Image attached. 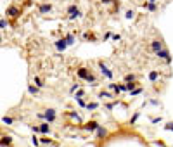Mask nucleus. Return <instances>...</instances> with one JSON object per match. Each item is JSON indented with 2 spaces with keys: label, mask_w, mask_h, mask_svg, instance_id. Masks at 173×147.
Segmentation results:
<instances>
[{
  "label": "nucleus",
  "mask_w": 173,
  "mask_h": 147,
  "mask_svg": "<svg viewBox=\"0 0 173 147\" xmlns=\"http://www.w3.org/2000/svg\"><path fill=\"white\" fill-rule=\"evenodd\" d=\"M2 121H4L5 125H12V123H14V118L12 116H4L2 118Z\"/></svg>",
  "instance_id": "nucleus-30"
},
{
  "label": "nucleus",
  "mask_w": 173,
  "mask_h": 147,
  "mask_svg": "<svg viewBox=\"0 0 173 147\" xmlns=\"http://www.w3.org/2000/svg\"><path fill=\"white\" fill-rule=\"evenodd\" d=\"M31 142H33V146H35V147H38V146H40V140H38L36 137H33V138H31Z\"/></svg>",
  "instance_id": "nucleus-38"
},
{
  "label": "nucleus",
  "mask_w": 173,
  "mask_h": 147,
  "mask_svg": "<svg viewBox=\"0 0 173 147\" xmlns=\"http://www.w3.org/2000/svg\"><path fill=\"white\" fill-rule=\"evenodd\" d=\"M33 83H35L38 88H43V87H45V83H43V80H42L40 76H35V78H33Z\"/></svg>",
  "instance_id": "nucleus-21"
},
{
  "label": "nucleus",
  "mask_w": 173,
  "mask_h": 147,
  "mask_svg": "<svg viewBox=\"0 0 173 147\" xmlns=\"http://www.w3.org/2000/svg\"><path fill=\"white\" fill-rule=\"evenodd\" d=\"M109 90L112 92V95H114V97H118V95L121 94V92H120V87H118L116 83H109Z\"/></svg>",
  "instance_id": "nucleus-19"
},
{
  "label": "nucleus",
  "mask_w": 173,
  "mask_h": 147,
  "mask_svg": "<svg viewBox=\"0 0 173 147\" xmlns=\"http://www.w3.org/2000/svg\"><path fill=\"white\" fill-rule=\"evenodd\" d=\"M164 128H166V130H173V123H166V127Z\"/></svg>",
  "instance_id": "nucleus-43"
},
{
  "label": "nucleus",
  "mask_w": 173,
  "mask_h": 147,
  "mask_svg": "<svg viewBox=\"0 0 173 147\" xmlns=\"http://www.w3.org/2000/svg\"><path fill=\"white\" fill-rule=\"evenodd\" d=\"M38 128H40V133H42V135H49V133H50V123H47V121L40 123V125H38Z\"/></svg>",
  "instance_id": "nucleus-11"
},
{
  "label": "nucleus",
  "mask_w": 173,
  "mask_h": 147,
  "mask_svg": "<svg viewBox=\"0 0 173 147\" xmlns=\"http://www.w3.org/2000/svg\"><path fill=\"white\" fill-rule=\"evenodd\" d=\"M83 38H85V40H95V35H93V33H85V35H83Z\"/></svg>",
  "instance_id": "nucleus-33"
},
{
  "label": "nucleus",
  "mask_w": 173,
  "mask_h": 147,
  "mask_svg": "<svg viewBox=\"0 0 173 147\" xmlns=\"http://www.w3.org/2000/svg\"><path fill=\"white\" fill-rule=\"evenodd\" d=\"M111 38L114 40V42H120V40H121V35H111Z\"/></svg>",
  "instance_id": "nucleus-39"
},
{
  "label": "nucleus",
  "mask_w": 173,
  "mask_h": 147,
  "mask_svg": "<svg viewBox=\"0 0 173 147\" xmlns=\"http://www.w3.org/2000/svg\"><path fill=\"white\" fill-rule=\"evenodd\" d=\"M149 47H151V50H153L154 54H156L158 50H161V49H163L164 45H163V42H161V40L154 38V40H151V43H149Z\"/></svg>",
  "instance_id": "nucleus-6"
},
{
  "label": "nucleus",
  "mask_w": 173,
  "mask_h": 147,
  "mask_svg": "<svg viewBox=\"0 0 173 147\" xmlns=\"http://www.w3.org/2000/svg\"><path fill=\"white\" fill-rule=\"evenodd\" d=\"M0 135H2V132H0Z\"/></svg>",
  "instance_id": "nucleus-48"
},
{
  "label": "nucleus",
  "mask_w": 173,
  "mask_h": 147,
  "mask_svg": "<svg viewBox=\"0 0 173 147\" xmlns=\"http://www.w3.org/2000/svg\"><path fill=\"white\" fill-rule=\"evenodd\" d=\"M156 57H158V59H163L166 64H170V62L173 61V57L170 56V50L164 49V47H163L161 50H158V52H156Z\"/></svg>",
  "instance_id": "nucleus-4"
},
{
  "label": "nucleus",
  "mask_w": 173,
  "mask_h": 147,
  "mask_svg": "<svg viewBox=\"0 0 173 147\" xmlns=\"http://www.w3.org/2000/svg\"><path fill=\"white\" fill-rule=\"evenodd\" d=\"M7 28H9V21L0 18V29H7Z\"/></svg>",
  "instance_id": "nucleus-29"
},
{
  "label": "nucleus",
  "mask_w": 173,
  "mask_h": 147,
  "mask_svg": "<svg viewBox=\"0 0 173 147\" xmlns=\"http://www.w3.org/2000/svg\"><path fill=\"white\" fill-rule=\"evenodd\" d=\"M137 83L139 81H125V85H126V92H130L133 88H137Z\"/></svg>",
  "instance_id": "nucleus-22"
},
{
  "label": "nucleus",
  "mask_w": 173,
  "mask_h": 147,
  "mask_svg": "<svg viewBox=\"0 0 173 147\" xmlns=\"http://www.w3.org/2000/svg\"><path fill=\"white\" fill-rule=\"evenodd\" d=\"M99 108V102H87V106H85V109L87 111H93V109Z\"/></svg>",
  "instance_id": "nucleus-23"
},
{
  "label": "nucleus",
  "mask_w": 173,
  "mask_h": 147,
  "mask_svg": "<svg viewBox=\"0 0 173 147\" xmlns=\"http://www.w3.org/2000/svg\"><path fill=\"white\" fill-rule=\"evenodd\" d=\"M82 16H83V12L78 9L76 12H73V14H68V19H69V21H74V19H80Z\"/></svg>",
  "instance_id": "nucleus-18"
},
{
  "label": "nucleus",
  "mask_w": 173,
  "mask_h": 147,
  "mask_svg": "<svg viewBox=\"0 0 173 147\" xmlns=\"http://www.w3.org/2000/svg\"><path fill=\"white\" fill-rule=\"evenodd\" d=\"M21 12H23V9H21L19 5H16V4H10L9 7L5 9V14H7V18H10V19H18L21 16Z\"/></svg>",
  "instance_id": "nucleus-1"
},
{
  "label": "nucleus",
  "mask_w": 173,
  "mask_h": 147,
  "mask_svg": "<svg viewBox=\"0 0 173 147\" xmlns=\"http://www.w3.org/2000/svg\"><path fill=\"white\" fill-rule=\"evenodd\" d=\"M68 116L71 118V119H74V121H78V123H82V118H80L78 113H68Z\"/></svg>",
  "instance_id": "nucleus-26"
},
{
  "label": "nucleus",
  "mask_w": 173,
  "mask_h": 147,
  "mask_svg": "<svg viewBox=\"0 0 173 147\" xmlns=\"http://www.w3.org/2000/svg\"><path fill=\"white\" fill-rule=\"evenodd\" d=\"M125 81H137V75H133V73H128V75L125 76Z\"/></svg>",
  "instance_id": "nucleus-27"
},
{
  "label": "nucleus",
  "mask_w": 173,
  "mask_h": 147,
  "mask_svg": "<svg viewBox=\"0 0 173 147\" xmlns=\"http://www.w3.org/2000/svg\"><path fill=\"white\" fill-rule=\"evenodd\" d=\"M158 78H159V71H151L149 73V81H158Z\"/></svg>",
  "instance_id": "nucleus-20"
},
{
  "label": "nucleus",
  "mask_w": 173,
  "mask_h": 147,
  "mask_svg": "<svg viewBox=\"0 0 173 147\" xmlns=\"http://www.w3.org/2000/svg\"><path fill=\"white\" fill-rule=\"evenodd\" d=\"M76 102H78V106H80V108H85V106H87V102H85V99H76Z\"/></svg>",
  "instance_id": "nucleus-34"
},
{
  "label": "nucleus",
  "mask_w": 173,
  "mask_h": 147,
  "mask_svg": "<svg viewBox=\"0 0 173 147\" xmlns=\"http://www.w3.org/2000/svg\"><path fill=\"white\" fill-rule=\"evenodd\" d=\"M118 87H120V92H126V85L125 83H120Z\"/></svg>",
  "instance_id": "nucleus-40"
},
{
  "label": "nucleus",
  "mask_w": 173,
  "mask_h": 147,
  "mask_svg": "<svg viewBox=\"0 0 173 147\" xmlns=\"http://www.w3.org/2000/svg\"><path fill=\"white\" fill-rule=\"evenodd\" d=\"M125 18H126V19H133V18H135V10L128 9L126 12H125Z\"/></svg>",
  "instance_id": "nucleus-28"
},
{
  "label": "nucleus",
  "mask_w": 173,
  "mask_h": 147,
  "mask_svg": "<svg viewBox=\"0 0 173 147\" xmlns=\"http://www.w3.org/2000/svg\"><path fill=\"white\" fill-rule=\"evenodd\" d=\"M151 121H153V123H159V121H161V118H153Z\"/></svg>",
  "instance_id": "nucleus-45"
},
{
  "label": "nucleus",
  "mask_w": 173,
  "mask_h": 147,
  "mask_svg": "<svg viewBox=\"0 0 173 147\" xmlns=\"http://www.w3.org/2000/svg\"><path fill=\"white\" fill-rule=\"evenodd\" d=\"M28 94H30V95H38V94H40V88L36 87V85H33V83H30V85H28Z\"/></svg>",
  "instance_id": "nucleus-15"
},
{
  "label": "nucleus",
  "mask_w": 173,
  "mask_h": 147,
  "mask_svg": "<svg viewBox=\"0 0 173 147\" xmlns=\"http://www.w3.org/2000/svg\"><path fill=\"white\" fill-rule=\"evenodd\" d=\"M147 2H158V0H147Z\"/></svg>",
  "instance_id": "nucleus-47"
},
{
  "label": "nucleus",
  "mask_w": 173,
  "mask_h": 147,
  "mask_svg": "<svg viewBox=\"0 0 173 147\" xmlns=\"http://www.w3.org/2000/svg\"><path fill=\"white\" fill-rule=\"evenodd\" d=\"M88 73H90V69L85 68V66H82V68H78V71H76V76H78L80 80H87Z\"/></svg>",
  "instance_id": "nucleus-9"
},
{
  "label": "nucleus",
  "mask_w": 173,
  "mask_h": 147,
  "mask_svg": "<svg viewBox=\"0 0 173 147\" xmlns=\"http://www.w3.org/2000/svg\"><path fill=\"white\" fill-rule=\"evenodd\" d=\"M101 4H102V5H111L112 0H101Z\"/></svg>",
  "instance_id": "nucleus-42"
},
{
  "label": "nucleus",
  "mask_w": 173,
  "mask_h": 147,
  "mask_svg": "<svg viewBox=\"0 0 173 147\" xmlns=\"http://www.w3.org/2000/svg\"><path fill=\"white\" fill-rule=\"evenodd\" d=\"M78 88H80V83H74V85H71V88H69V92H71V94H74V92H76Z\"/></svg>",
  "instance_id": "nucleus-35"
},
{
  "label": "nucleus",
  "mask_w": 173,
  "mask_h": 147,
  "mask_svg": "<svg viewBox=\"0 0 173 147\" xmlns=\"http://www.w3.org/2000/svg\"><path fill=\"white\" fill-rule=\"evenodd\" d=\"M78 9H80V7H78V4H71V5H68L66 12H68V14H73V12H76Z\"/></svg>",
  "instance_id": "nucleus-24"
},
{
  "label": "nucleus",
  "mask_w": 173,
  "mask_h": 147,
  "mask_svg": "<svg viewBox=\"0 0 173 147\" xmlns=\"http://www.w3.org/2000/svg\"><path fill=\"white\" fill-rule=\"evenodd\" d=\"M31 130H33L35 133H40V128L36 127V125H31Z\"/></svg>",
  "instance_id": "nucleus-41"
},
{
  "label": "nucleus",
  "mask_w": 173,
  "mask_h": 147,
  "mask_svg": "<svg viewBox=\"0 0 173 147\" xmlns=\"http://www.w3.org/2000/svg\"><path fill=\"white\" fill-rule=\"evenodd\" d=\"M97 66H99V69H101L102 76H106L107 80H112V78H114V73H112L111 69L107 68V64H106L104 61H99V62H97Z\"/></svg>",
  "instance_id": "nucleus-2"
},
{
  "label": "nucleus",
  "mask_w": 173,
  "mask_h": 147,
  "mask_svg": "<svg viewBox=\"0 0 173 147\" xmlns=\"http://www.w3.org/2000/svg\"><path fill=\"white\" fill-rule=\"evenodd\" d=\"M85 81H87V83H90V85H97V76L92 73V69H90V73H88V76H87Z\"/></svg>",
  "instance_id": "nucleus-17"
},
{
  "label": "nucleus",
  "mask_w": 173,
  "mask_h": 147,
  "mask_svg": "<svg viewBox=\"0 0 173 147\" xmlns=\"http://www.w3.org/2000/svg\"><path fill=\"white\" fill-rule=\"evenodd\" d=\"M97 97L102 99V100H109V99H114V95H112L111 92H107V90H101Z\"/></svg>",
  "instance_id": "nucleus-13"
},
{
  "label": "nucleus",
  "mask_w": 173,
  "mask_h": 147,
  "mask_svg": "<svg viewBox=\"0 0 173 147\" xmlns=\"http://www.w3.org/2000/svg\"><path fill=\"white\" fill-rule=\"evenodd\" d=\"M12 146V138L9 135H0V147H10Z\"/></svg>",
  "instance_id": "nucleus-10"
},
{
  "label": "nucleus",
  "mask_w": 173,
  "mask_h": 147,
  "mask_svg": "<svg viewBox=\"0 0 173 147\" xmlns=\"http://www.w3.org/2000/svg\"><path fill=\"white\" fill-rule=\"evenodd\" d=\"M139 116H140V113H139V111H137V113H135V114H133V118H132V119H130V123H132V125H133V123H135V121H137V119H139Z\"/></svg>",
  "instance_id": "nucleus-37"
},
{
  "label": "nucleus",
  "mask_w": 173,
  "mask_h": 147,
  "mask_svg": "<svg viewBox=\"0 0 173 147\" xmlns=\"http://www.w3.org/2000/svg\"><path fill=\"white\" fill-rule=\"evenodd\" d=\"M111 35H112L111 31H107V33H106V35H104V40H107V38H111Z\"/></svg>",
  "instance_id": "nucleus-44"
},
{
  "label": "nucleus",
  "mask_w": 173,
  "mask_h": 147,
  "mask_svg": "<svg viewBox=\"0 0 173 147\" xmlns=\"http://www.w3.org/2000/svg\"><path fill=\"white\" fill-rule=\"evenodd\" d=\"M97 127H99V123H97L95 119H92V121H87V123L83 125V130L92 133V132H95V130H97Z\"/></svg>",
  "instance_id": "nucleus-7"
},
{
  "label": "nucleus",
  "mask_w": 173,
  "mask_h": 147,
  "mask_svg": "<svg viewBox=\"0 0 173 147\" xmlns=\"http://www.w3.org/2000/svg\"><path fill=\"white\" fill-rule=\"evenodd\" d=\"M95 135H97V138H106L107 137V130L102 127V125H99L97 130H95Z\"/></svg>",
  "instance_id": "nucleus-12"
},
{
  "label": "nucleus",
  "mask_w": 173,
  "mask_h": 147,
  "mask_svg": "<svg viewBox=\"0 0 173 147\" xmlns=\"http://www.w3.org/2000/svg\"><path fill=\"white\" fill-rule=\"evenodd\" d=\"M128 94H130V97H135V95H139V94H142V87H137V88H133V90H130Z\"/></svg>",
  "instance_id": "nucleus-25"
},
{
  "label": "nucleus",
  "mask_w": 173,
  "mask_h": 147,
  "mask_svg": "<svg viewBox=\"0 0 173 147\" xmlns=\"http://www.w3.org/2000/svg\"><path fill=\"white\" fill-rule=\"evenodd\" d=\"M42 114H43V119H45L47 123H54V121L57 119V113H55V109H52V108L45 109Z\"/></svg>",
  "instance_id": "nucleus-3"
},
{
  "label": "nucleus",
  "mask_w": 173,
  "mask_h": 147,
  "mask_svg": "<svg viewBox=\"0 0 173 147\" xmlns=\"http://www.w3.org/2000/svg\"><path fill=\"white\" fill-rule=\"evenodd\" d=\"M54 45H55V49L59 50V52H64V50L68 49V43H66L64 37H62V38H59V40H55V43H54Z\"/></svg>",
  "instance_id": "nucleus-8"
},
{
  "label": "nucleus",
  "mask_w": 173,
  "mask_h": 147,
  "mask_svg": "<svg viewBox=\"0 0 173 147\" xmlns=\"http://www.w3.org/2000/svg\"><path fill=\"white\" fill-rule=\"evenodd\" d=\"M144 9L151 10V12H156V10H158V4H156V2H145V4H144Z\"/></svg>",
  "instance_id": "nucleus-14"
},
{
  "label": "nucleus",
  "mask_w": 173,
  "mask_h": 147,
  "mask_svg": "<svg viewBox=\"0 0 173 147\" xmlns=\"http://www.w3.org/2000/svg\"><path fill=\"white\" fill-rule=\"evenodd\" d=\"M82 97H85V90H80V88H78V90L74 92V99H82Z\"/></svg>",
  "instance_id": "nucleus-31"
},
{
  "label": "nucleus",
  "mask_w": 173,
  "mask_h": 147,
  "mask_svg": "<svg viewBox=\"0 0 173 147\" xmlns=\"http://www.w3.org/2000/svg\"><path fill=\"white\" fill-rule=\"evenodd\" d=\"M114 106H118V100H112V102H109V104H106V109L111 111V109H114Z\"/></svg>",
  "instance_id": "nucleus-32"
},
{
  "label": "nucleus",
  "mask_w": 173,
  "mask_h": 147,
  "mask_svg": "<svg viewBox=\"0 0 173 147\" xmlns=\"http://www.w3.org/2000/svg\"><path fill=\"white\" fill-rule=\"evenodd\" d=\"M2 42H4V37H2V33H0V43H2Z\"/></svg>",
  "instance_id": "nucleus-46"
},
{
  "label": "nucleus",
  "mask_w": 173,
  "mask_h": 147,
  "mask_svg": "<svg viewBox=\"0 0 173 147\" xmlns=\"http://www.w3.org/2000/svg\"><path fill=\"white\" fill-rule=\"evenodd\" d=\"M52 9H54V5H52L50 2H42V4H38V14H42V16L50 14Z\"/></svg>",
  "instance_id": "nucleus-5"
},
{
  "label": "nucleus",
  "mask_w": 173,
  "mask_h": 147,
  "mask_svg": "<svg viewBox=\"0 0 173 147\" xmlns=\"http://www.w3.org/2000/svg\"><path fill=\"white\" fill-rule=\"evenodd\" d=\"M40 142H42V144H45V146H49V144H54V142H52L50 138H47V137H43V138L40 140Z\"/></svg>",
  "instance_id": "nucleus-36"
},
{
  "label": "nucleus",
  "mask_w": 173,
  "mask_h": 147,
  "mask_svg": "<svg viewBox=\"0 0 173 147\" xmlns=\"http://www.w3.org/2000/svg\"><path fill=\"white\" fill-rule=\"evenodd\" d=\"M64 40H66V43H68V45L76 43V38H74V35H73V33H66V35H64Z\"/></svg>",
  "instance_id": "nucleus-16"
}]
</instances>
